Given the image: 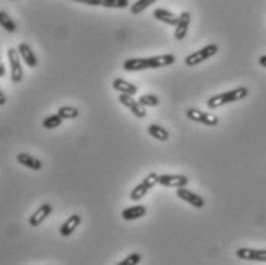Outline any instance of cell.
<instances>
[{
  "label": "cell",
  "instance_id": "1",
  "mask_svg": "<svg viewBox=\"0 0 266 265\" xmlns=\"http://www.w3.org/2000/svg\"><path fill=\"white\" fill-rule=\"evenodd\" d=\"M176 62L174 54H162L150 59H128L124 62L125 71H143V70H157L170 67Z\"/></svg>",
  "mask_w": 266,
  "mask_h": 265
},
{
  "label": "cell",
  "instance_id": "2",
  "mask_svg": "<svg viewBox=\"0 0 266 265\" xmlns=\"http://www.w3.org/2000/svg\"><path fill=\"white\" fill-rule=\"evenodd\" d=\"M250 94V90L246 87H238L236 90H230L226 93H222V94H217V96H212L208 99L206 105L210 110H216V108H220L222 105H226V104H231V102H237V100H242Z\"/></svg>",
  "mask_w": 266,
  "mask_h": 265
},
{
  "label": "cell",
  "instance_id": "3",
  "mask_svg": "<svg viewBox=\"0 0 266 265\" xmlns=\"http://www.w3.org/2000/svg\"><path fill=\"white\" fill-rule=\"evenodd\" d=\"M218 53V47L216 44H210L206 45L204 48L196 51V53H191L190 56L185 57V65L186 67H196L202 62H204V60H208L210 57H212L214 54Z\"/></svg>",
  "mask_w": 266,
  "mask_h": 265
},
{
  "label": "cell",
  "instance_id": "4",
  "mask_svg": "<svg viewBox=\"0 0 266 265\" xmlns=\"http://www.w3.org/2000/svg\"><path fill=\"white\" fill-rule=\"evenodd\" d=\"M186 117L192 122H198V124H203L206 127H217L218 125V117L217 116L196 110V108H190L186 111Z\"/></svg>",
  "mask_w": 266,
  "mask_h": 265
},
{
  "label": "cell",
  "instance_id": "5",
  "mask_svg": "<svg viewBox=\"0 0 266 265\" xmlns=\"http://www.w3.org/2000/svg\"><path fill=\"white\" fill-rule=\"evenodd\" d=\"M8 59H10V65H11V80L16 84L22 82L24 79V68L20 64V54L17 50L10 48L8 50Z\"/></svg>",
  "mask_w": 266,
  "mask_h": 265
},
{
  "label": "cell",
  "instance_id": "6",
  "mask_svg": "<svg viewBox=\"0 0 266 265\" xmlns=\"http://www.w3.org/2000/svg\"><path fill=\"white\" fill-rule=\"evenodd\" d=\"M118 102L124 107H126L136 117H138V119H143L146 116V110H145V107H143L138 100H134V97L132 96H130V94H120V97H118Z\"/></svg>",
  "mask_w": 266,
  "mask_h": 265
},
{
  "label": "cell",
  "instance_id": "7",
  "mask_svg": "<svg viewBox=\"0 0 266 265\" xmlns=\"http://www.w3.org/2000/svg\"><path fill=\"white\" fill-rule=\"evenodd\" d=\"M188 177L183 174H158V183L163 187L170 188H178L188 185Z\"/></svg>",
  "mask_w": 266,
  "mask_h": 265
},
{
  "label": "cell",
  "instance_id": "8",
  "mask_svg": "<svg viewBox=\"0 0 266 265\" xmlns=\"http://www.w3.org/2000/svg\"><path fill=\"white\" fill-rule=\"evenodd\" d=\"M177 196H178L182 200L188 202L190 205L196 207V208H203V207H204V200H203V197L198 196V194H196L194 191L185 188V187H178V188H177Z\"/></svg>",
  "mask_w": 266,
  "mask_h": 265
},
{
  "label": "cell",
  "instance_id": "9",
  "mask_svg": "<svg viewBox=\"0 0 266 265\" xmlns=\"http://www.w3.org/2000/svg\"><path fill=\"white\" fill-rule=\"evenodd\" d=\"M237 257L243 260H257L266 262V250H256V248H238Z\"/></svg>",
  "mask_w": 266,
  "mask_h": 265
},
{
  "label": "cell",
  "instance_id": "10",
  "mask_svg": "<svg viewBox=\"0 0 266 265\" xmlns=\"http://www.w3.org/2000/svg\"><path fill=\"white\" fill-rule=\"evenodd\" d=\"M190 24H191V14H190L188 11L182 13V14L178 16V24L176 25V33H174L176 40H183V39L186 37Z\"/></svg>",
  "mask_w": 266,
  "mask_h": 265
},
{
  "label": "cell",
  "instance_id": "11",
  "mask_svg": "<svg viewBox=\"0 0 266 265\" xmlns=\"http://www.w3.org/2000/svg\"><path fill=\"white\" fill-rule=\"evenodd\" d=\"M52 213V207L50 205V203H44V205H40L37 210H36V213H32L31 214V217H30V225L31 227H38L40 223H42L50 214Z\"/></svg>",
  "mask_w": 266,
  "mask_h": 265
},
{
  "label": "cell",
  "instance_id": "12",
  "mask_svg": "<svg viewBox=\"0 0 266 265\" xmlns=\"http://www.w3.org/2000/svg\"><path fill=\"white\" fill-rule=\"evenodd\" d=\"M80 222H82V217L80 214L74 213L71 214L64 223H62V227H60V236H64V237H68L74 233V230L80 225Z\"/></svg>",
  "mask_w": 266,
  "mask_h": 265
},
{
  "label": "cell",
  "instance_id": "13",
  "mask_svg": "<svg viewBox=\"0 0 266 265\" xmlns=\"http://www.w3.org/2000/svg\"><path fill=\"white\" fill-rule=\"evenodd\" d=\"M17 162H18V164H22L24 167H26L30 170H36V171L42 170V167H44L42 160H38L37 157H34V156H31L28 153L17 154Z\"/></svg>",
  "mask_w": 266,
  "mask_h": 265
},
{
  "label": "cell",
  "instance_id": "14",
  "mask_svg": "<svg viewBox=\"0 0 266 265\" xmlns=\"http://www.w3.org/2000/svg\"><path fill=\"white\" fill-rule=\"evenodd\" d=\"M112 88L116 91H118L120 94H130V96H134L138 91V88L136 85L126 82V80H124L122 77H117V79L112 80Z\"/></svg>",
  "mask_w": 266,
  "mask_h": 265
},
{
  "label": "cell",
  "instance_id": "15",
  "mask_svg": "<svg viewBox=\"0 0 266 265\" xmlns=\"http://www.w3.org/2000/svg\"><path fill=\"white\" fill-rule=\"evenodd\" d=\"M17 51H18L20 57L24 59V62H25L30 68L37 67V57H36V54L32 53V50L30 48V45H26V44H20L18 48H17Z\"/></svg>",
  "mask_w": 266,
  "mask_h": 265
},
{
  "label": "cell",
  "instance_id": "16",
  "mask_svg": "<svg viewBox=\"0 0 266 265\" xmlns=\"http://www.w3.org/2000/svg\"><path fill=\"white\" fill-rule=\"evenodd\" d=\"M154 17L160 22L166 24V25H171V27H176L178 24V16H176L174 13L171 11H166V10H156L154 11Z\"/></svg>",
  "mask_w": 266,
  "mask_h": 265
},
{
  "label": "cell",
  "instance_id": "17",
  "mask_svg": "<svg viewBox=\"0 0 266 265\" xmlns=\"http://www.w3.org/2000/svg\"><path fill=\"white\" fill-rule=\"evenodd\" d=\"M145 214H146V207H143V205H134L122 211V217L125 220H136V219L143 217Z\"/></svg>",
  "mask_w": 266,
  "mask_h": 265
},
{
  "label": "cell",
  "instance_id": "18",
  "mask_svg": "<svg viewBox=\"0 0 266 265\" xmlns=\"http://www.w3.org/2000/svg\"><path fill=\"white\" fill-rule=\"evenodd\" d=\"M148 133H150V136H152L154 139H157V140H160V142H166V140L170 139L168 130H165V128L160 127V125H157V124H151V125L148 127Z\"/></svg>",
  "mask_w": 266,
  "mask_h": 265
},
{
  "label": "cell",
  "instance_id": "19",
  "mask_svg": "<svg viewBox=\"0 0 266 265\" xmlns=\"http://www.w3.org/2000/svg\"><path fill=\"white\" fill-rule=\"evenodd\" d=\"M0 27H2L4 30H6L8 33H16V30H17L16 22L5 11H0Z\"/></svg>",
  "mask_w": 266,
  "mask_h": 265
},
{
  "label": "cell",
  "instance_id": "20",
  "mask_svg": "<svg viewBox=\"0 0 266 265\" xmlns=\"http://www.w3.org/2000/svg\"><path fill=\"white\" fill-rule=\"evenodd\" d=\"M152 4H156V0H137L136 4H132V5L130 7V10H131V13H132L134 16H137V14H140V13L145 11L148 7H151Z\"/></svg>",
  "mask_w": 266,
  "mask_h": 265
},
{
  "label": "cell",
  "instance_id": "21",
  "mask_svg": "<svg viewBox=\"0 0 266 265\" xmlns=\"http://www.w3.org/2000/svg\"><path fill=\"white\" fill-rule=\"evenodd\" d=\"M151 188L146 185L145 182H142V183H138V185L131 191V194H130V197H131V200H140L143 196H145L148 191H150Z\"/></svg>",
  "mask_w": 266,
  "mask_h": 265
},
{
  "label": "cell",
  "instance_id": "22",
  "mask_svg": "<svg viewBox=\"0 0 266 265\" xmlns=\"http://www.w3.org/2000/svg\"><path fill=\"white\" fill-rule=\"evenodd\" d=\"M62 122H64V119L60 117L58 114H51V116H48V117L44 120V127H45L46 130H54V128H57V127L62 125Z\"/></svg>",
  "mask_w": 266,
  "mask_h": 265
},
{
  "label": "cell",
  "instance_id": "23",
  "mask_svg": "<svg viewBox=\"0 0 266 265\" xmlns=\"http://www.w3.org/2000/svg\"><path fill=\"white\" fill-rule=\"evenodd\" d=\"M102 7L105 8H128L130 7V0H102Z\"/></svg>",
  "mask_w": 266,
  "mask_h": 265
},
{
  "label": "cell",
  "instance_id": "24",
  "mask_svg": "<svg viewBox=\"0 0 266 265\" xmlns=\"http://www.w3.org/2000/svg\"><path fill=\"white\" fill-rule=\"evenodd\" d=\"M138 102L143 107H158V104H160V100L156 94H143V96H140Z\"/></svg>",
  "mask_w": 266,
  "mask_h": 265
},
{
  "label": "cell",
  "instance_id": "25",
  "mask_svg": "<svg viewBox=\"0 0 266 265\" xmlns=\"http://www.w3.org/2000/svg\"><path fill=\"white\" fill-rule=\"evenodd\" d=\"M57 114L62 119H76L78 116V110L74 107H62V108H58Z\"/></svg>",
  "mask_w": 266,
  "mask_h": 265
},
{
  "label": "cell",
  "instance_id": "26",
  "mask_svg": "<svg viewBox=\"0 0 266 265\" xmlns=\"http://www.w3.org/2000/svg\"><path fill=\"white\" fill-rule=\"evenodd\" d=\"M140 259H142V256L138 253H132L128 257H125L122 262H118V265H137L140 262Z\"/></svg>",
  "mask_w": 266,
  "mask_h": 265
},
{
  "label": "cell",
  "instance_id": "27",
  "mask_svg": "<svg viewBox=\"0 0 266 265\" xmlns=\"http://www.w3.org/2000/svg\"><path fill=\"white\" fill-rule=\"evenodd\" d=\"M72 2L85 4V5H90V7H102V0H72Z\"/></svg>",
  "mask_w": 266,
  "mask_h": 265
},
{
  "label": "cell",
  "instance_id": "28",
  "mask_svg": "<svg viewBox=\"0 0 266 265\" xmlns=\"http://www.w3.org/2000/svg\"><path fill=\"white\" fill-rule=\"evenodd\" d=\"M6 74V68L4 65V60H2V56H0V77H4Z\"/></svg>",
  "mask_w": 266,
  "mask_h": 265
},
{
  "label": "cell",
  "instance_id": "29",
  "mask_svg": "<svg viewBox=\"0 0 266 265\" xmlns=\"http://www.w3.org/2000/svg\"><path fill=\"white\" fill-rule=\"evenodd\" d=\"M5 104H6V96L4 94V91H2V90H0V107L5 105Z\"/></svg>",
  "mask_w": 266,
  "mask_h": 265
},
{
  "label": "cell",
  "instance_id": "30",
  "mask_svg": "<svg viewBox=\"0 0 266 265\" xmlns=\"http://www.w3.org/2000/svg\"><path fill=\"white\" fill-rule=\"evenodd\" d=\"M258 64H260L263 68H266V56H262V57L258 59Z\"/></svg>",
  "mask_w": 266,
  "mask_h": 265
}]
</instances>
